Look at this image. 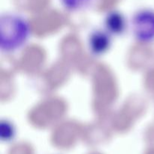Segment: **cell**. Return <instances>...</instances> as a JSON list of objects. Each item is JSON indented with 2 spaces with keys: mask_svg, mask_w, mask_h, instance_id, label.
Here are the masks:
<instances>
[{
  "mask_svg": "<svg viewBox=\"0 0 154 154\" xmlns=\"http://www.w3.org/2000/svg\"><path fill=\"white\" fill-rule=\"evenodd\" d=\"M31 35L29 21L15 13H5L0 17V49L11 54L25 46Z\"/></svg>",
  "mask_w": 154,
  "mask_h": 154,
  "instance_id": "6da1fadb",
  "label": "cell"
},
{
  "mask_svg": "<svg viewBox=\"0 0 154 154\" xmlns=\"http://www.w3.org/2000/svg\"><path fill=\"white\" fill-rule=\"evenodd\" d=\"M111 36L105 29H97L91 32L88 38V47L90 52L96 56L106 53L111 45Z\"/></svg>",
  "mask_w": 154,
  "mask_h": 154,
  "instance_id": "3957f363",
  "label": "cell"
},
{
  "mask_svg": "<svg viewBox=\"0 0 154 154\" xmlns=\"http://www.w3.org/2000/svg\"><path fill=\"white\" fill-rule=\"evenodd\" d=\"M14 135V129L13 126L8 121H2L1 123V138L2 141H8Z\"/></svg>",
  "mask_w": 154,
  "mask_h": 154,
  "instance_id": "8992f818",
  "label": "cell"
},
{
  "mask_svg": "<svg viewBox=\"0 0 154 154\" xmlns=\"http://www.w3.org/2000/svg\"><path fill=\"white\" fill-rule=\"evenodd\" d=\"M126 20L119 11H111L105 19V29L111 35H120L126 29Z\"/></svg>",
  "mask_w": 154,
  "mask_h": 154,
  "instance_id": "277c9868",
  "label": "cell"
},
{
  "mask_svg": "<svg viewBox=\"0 0 154 154\" xmlns=\"http://www.w3.org/2000/svg\"><path fill=\"white\" fill-rule=\"evenodd\" d=\"M93 1L94 0H60L62 6L66 10L72 12L85 10Z\"/></svg>",
  "mask_w": 154,
  "mask_h": 154,
  "instance_id": "5b68a950",
  "label": "cell"
},
{
  "mask_svg": "<svg viewBox=\"0 0 154 154\" xmlns=\"http://www.w3.org/2000/svg\"><path fill=\"white\" fill-rule=\"evenodd\" d=\"M132 35L137 42L150 44L154 42V10L143 8L135 12L130 21Z\"/></svg>",
  "mask_w": 154,
  "mask_h": 154,
  "instance_id": "7a4b0ae2",
  "label": "cell"
}]
</instances>
